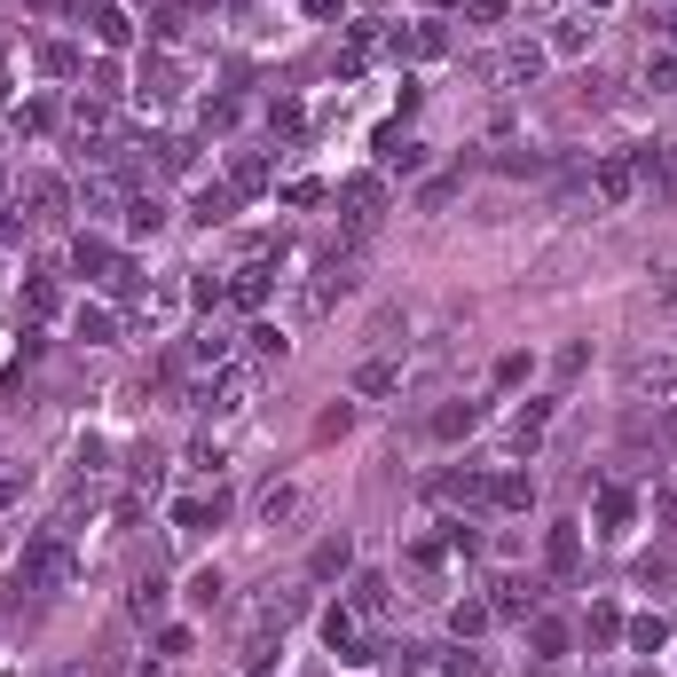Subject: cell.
<instances>
[{
  "mask_svg": "<svg viewBox=\"0 0 677 677\" xmlns=\"http://www.w3.org/2000/svg\"><path fill=\"white\" fill-rule=\"evenodd\" d=\"M72 575H79V559H72V544H63V528L32 536V552H24V567H16V583H24V591H63Z\"/></svg>",
  "mask_w": 677,
  "mask_h": 677,
  "instance_id": "obj_1",
  "label": "cell"
},
{
  "mask_svg": "<svg viewBox=\"0 0 677 677\" xmlns=\"http://www.w3.org/2000/svg\"><path fill=\"white\" fill-rule=\"evenodd\" d=\"M323 647L347 662V669H370V662H379V638H362L355 606H331V615H323Z\"/></svg>",
  "mask_w": 677,
  "mask_h": 677,
  "instance_id": "obj_2",
  "label": "cell"
},
{
  "mask_svg": "<svg viewBox=\"0 0 677 677\" xmlns=\"http://www.w3.org/2000/svg\"><path fill=\"white\" fill-rule=\"evenodd\" d=\"M245 402H253V370H245V362H221L213 379L197 386V410H221V418H229V410H245Z\"/></svg>",
  "mask_w": 677,
  "mask_h": 677,
  "instance_id": "obj_3",
  "label": "cell"
},
{
  "mask_svg": "<svg viewBox=\"0 0 677 677\" xmlns=\"http://www.w3.org/2000/svg\"><path fill=\"white\" fill-rule=\"evenodd\" d=\"M355 284H362V268H355V260H323V276L308 284V299H299V308H308V316H331Z\"/></svg>",
  "mask_w": 677,
  "mask_h": 677,
  "instance_id": "obj_4",
  "label": "cell"
},
{
  "mask_svg": "<svg viewBox=\"0 0 677 677\" xmlns=\"http://www.w3.org/2000/svg\"><path fill=\"white\" fill-rule=\"evenodd\" d=\"M16 206H32V221H63V213H72V189H63L56 174H24Z\"/></svg>",
  "mask_w": 677,
  "mask_h": 677,
  "instance_id": "obj_5",
  "label": "cell"
},
{
  "mask_svg": "<svg viewBox=\"0 0 677 677\" xmlns=\"http://www.w3.org/2000/svg\"><path fill=\"white\" fill-rule=\"evenodd\" d=\"M268 292H276V260H245V268L229 276V299H236V308H260Z\"/></svg>",
  "mask_w": 677,
  "mask_h": 677,
  "instance_id": "obj_6",
  "label": "cell"
},
{
  "mask_svg": "<svg viewBox=\"0 0 677 677\" xmlns=\"http://www.w3.org/2000/svg\"><path fill=\"white\" fill-rule=\"evenodd\" d=\"M536 72H544V48H536V40H520V48H504V56L489 63V79H504V87H528Z\"/></svg>",
  "mask_w": 677,
  "mask_h": 677,
  "instance_id": "obj_7",
  "label": "cell"
},
{
  "mask_svg": "<svg viewBox=\"0 0 677 677\" xmlns=\"http://www.w3.org/2000/svg\"><path fill=\"white\" fill-rule=\"evenodd\" d=\"M591 182H599L606 206H630V197H638V165H630V158H599V165H591Z\"/></svg>",
  "mask_w": 677,
  "mask_h": 677,
  "instance_id": "obj_8",
  "label": "cell"
},
{
  "mask_svg": "<svg viewBox=\"0 0 677 677\" xmlns=\"http://www.w3.org/2000/svg\"><path fill=\"white\" fill-rule=\"evenodd\" d=\"M72 9L95 24V40H103V48H126L134 40V24H126V9H111V0H72Z\"/></svg>",
  "mask_w": 677,
  "mask_h": 677,
  "instance_id": "obj_9",
  "label": "cell"
},
{
  "mask_svg": "<svg viewBox=\"0 0 677 677\" xmlns=\"http://www.w3.org/2000/svg\"><path fill=\"white\" fill-rule=\"evenodd\" d=\"M544 567H552V575H583V536H575V520H559V528L544 536Z\"/></svg>",
  "mask_w": 677,
  "mask_h": 677,
  "instance_id": "obj_10",
  "label": "cell"
},
{
  "mask_svg": "<svg viewBox=\"0 0 677 677\" xmlns=\"http://www.w3.org/2000/svg\"><path fill=\"white\" fill-rule=\"evenodd\" d=\"M338 206H347V221H355V229H370V221H379V206H386V189L370 182V174H355L347 189H338Z\"/></svg>",
  "mask_w": 677,
  "mask_h": 677,
  "instance_id": "obj_11",
  "label": "cell"
},
{
  "mask_svg": "<svg viewBox=\"0 0 677 677\" xmlns=\"http://www.w3.org/2000/svg\"><path fill=\"white\" fill-rule=\"evenodd\" d=\"M347 567H355V544H347V536H323V544L308 552V575H316V583H338Z\"/></svg>",
  "mask_w": 677,
  "mask_h": 677,
  "instance_id": "obj_12",
  "label": "cell"
},
{
  "mask_svg": "<svg viewBox=\"0 0 677 677\" xmlns=\"http://www.w3.org/2000/svg\"><path fill=\"white\" fill-rule=\"evenodd\" d=\"M126 615H134V623L165 615V575H158V567H150V575H134V591H126Z\"/></svg>",
  "mask_w": 677,
  "mask_h": 677,
  "instance_id": "obj_13",
  "label": "cell"
},
{
  "mask_svg": "<svg viewBox=\"0 0 677 677\" xmlns=\"http://www.w3.org/2000/svg\"><path fill=\"white\" fill-rule=\"evenodd\" d=\"M489 504H496V513H528V504H536V481H528V472H496V481H489Z\"/></svg>",
  "mask_w": 677,
  "mask_h": 677,
  "instance_id": "obj_14",
  "label": "cell"
},
{
  "mask_svg": "<svg viewBox=\"0 0 677 677\" xmlns=\"http://www.w3.org/2000/svg\"><path fill=\"white\" fill-rule=\"evenodd\" d=\"M355 394H402V362H394V355H370V362L355 370Z\"/></svg>",
  "mask_w": 677,
  "mask_h": 677,
  "instance_id": "obj_15",
  "label": "cell"
},
{
  "mask_svg": "<svg viewBox=\"0 0 677 677\" xmlns=\"http://www.w3.org/2000/svg\"><path fill=\"white\" fill-rule=\"evenodd\" d=\"M677 386V355H647L630 370V394H669Z\"/></svg>",
  "mask_w": 677,
  "mask_h": 677,
  "instance_id": "obj_16",
  "label": "cell"
},
{
  "mask_svg": "<svg viewBox=\"0 0 677 677\" xmlns=\"http://www.w3.org/2000/svg\"><path fill=\"white\" fill-rule=\"evenodd\" d=\"M229 189H236V197H260V189H268V158H260V150H236Z\"/></svg>",
  "mask_w": 677,
  "mask_h": 677,
  "instance_id": "obj_17",
  "label": "cell"
},
{
  "mask_svg": "<svg viewBox=\"0 0 677 677\" xmlns=\"http://www.w3.org/2000/svg\"><path fill=\"white\" fill-rule=\"evenodd\" d=\"M536 599H544V591H536V583H520V575H504V583H496V615H536Z\"/></svg>",
  "mask_w": 677,
  "mask_h": 677,
  "instance_id": "obj_18",
  "label": "cell"
},
{
  "mask_svg": "<svg viewBox=\"0 0 677 677\" xmlns=\"http://www.w3.org/2000/svg\"><path fill=\"white\" fill-rule=\"evenodd\" d=\"M72 268H79V276H111L119 253L103 245V236H79V245H72Z\"/></svg>",
  "mask_w": 677,
  "mask_h": 677,
  "instance_id": "obj_19",
  "label": "cell"
},
{
  "mask_svg": "<svg viewBox=\"0 0 677 677\" xmlns=\"http://www.w3.org/2000/svg\"><path fill=\"white\" fill-rule=\"evenodd\" d=\"M379 165H394V174H418L426 150H418V143H402V134L386 126V134H379Z\"/></svg>",
  "mask_w": 677,
  "mask_h": 677,
  "instance_id": "obj_20",
  "label": "cell"
},
{
  "mask_svg": "<svg viewBox=\"0 0 677 677\" xmlns=\"http://www.w3.org/2000/svg\"><path fill=\"white\" fill-rule=\"evenodd\" d=\"M126 229H134V236H158V229H165V206H158L150 189H134V197H126Z\"/></svg>",
  "mask_w": 677,
  "mask_h": 677,
  "instance_id": "obj_21",
  "label": "cell"
},
{
  "mask_svg": "<svg viewBox=\"0 0 677 677\" xmlns=\"http://www.w3.org/2000/svg\"><path fill=\"white\" fill-rule=\"evenodd\" d=\"M24 316H56V276L48 268H24Z\"/></svg>",
  "mask_w": 677,
  "mask_h": 677,
  "instance_id": "obj_22",
  "label": "cell"
},
{
  "mask_svg": "<svg viewBox=\"0 0 677 677\" xmlns=\"http://www.w3.org/2000/svg\"><path fill=\"white\" fill-rule=\"evenodd\" d=\"M544 426H552V402H528V410L513 418V450H536V442H544Z\"/></svg>",
  "mask_w": 677,
  "mask_h": 677,
  "instance_id": "obj_23",
  "label": "cell"
},
{
  "mask_svg": "<svg viewBox=\"0 0 677 677\" xmlns=\"http://www.w3.org/2000/svg\"><path fill=\"white\" fill-rule=\"evenodd\" d=\"M630 513H638L630 489H599V528H606V536H623V528H630Z\"/></svg>",
  "mask_w": 677,
  "mask_h": 677,
  "instance_id": "obj_24",
  "label": "cell"
},
{
  "mask_svg": "<svg viewBox=\"0 0 677 677\" xmlns=\"http://www.w3.org/2000/svg\"><path fill=\"white\" fill-rule=\"evenodd\" d=\"M528 647L544 654V662H559V654H567V623H552V615H536V623H528Z\"/></svg>",
  "mask_w": 677,
  "mask_h": 677,
  "instance_id": "obj_25",
  "label": "cell"
},
{
  "mask_svg": "<svg viewBox=\"0 0 677 677\" xmlns=\"http://www.w3.org/2000/svg\"><path fill=\"white\" fill-rule=\"evenodd\" d=\"M229 206H236V189H229V182H206V189H197V206H189V213L213 229V221H229Z\"/></svg>",
  "mask_w": 677,
  "mask_h": 677,
  "instance_id": "obj_26",
  "label": "cell"
},
{
  "mask_svg": "<svg viewBox=\"0 0 677 677\" xmlns=\"http://www.w3.org/2000/svg\"><path fill=\"white\" fill-rule=\"evenodd\" d=\"M189 355H197V362H206V370H221V362L236 355V338H229L221 323H206V331H197V347H189Z\"/></svg>",
  "mask_w": 677,
  "mask_h": 677,
  "instance_id": "obj_27",
  "label": "cell"
},
{
  "mask_svg": "<svg viewBox=\"0 0 677 677\" xmlns=\"http://www.w3.org/2000/svg\"><path fill=\"white\" fill-rule=\"evenodd\" d=\"M221 513H229L221 496H189V504H174V520H182V528H221Z\"/></svg>",
  "mask_w": 677,
  "mask_h": 677,
  "instance_id": "obj_28",
  "label": "cell"
},
{
  "mask_svg": "<svg viewBox=\"0 0 677 677\" xmlns=\"http://www.w3.org/2000/svg\"><path fill=\"white\" fill-rule=\"evenodd\" d=\"M489 615H496L489 599H457V606H450V630H457V638H472V630H489Z\"/></svg>",
  "mask_w": 677,
  "mask_h": 677,
  "instance_id": "obj_29",
  "label": "cell"
},
{
  "mask_svg": "<svg viewBox=\"0 0 677 677\" xmlns=\"http://www.w3.org/2000/svg\"><path fill=\"white\" fill-rule=\"evenodd\" d=\"M481 426V410H472V402H450V410H433V433H442V442H457V433H472Z\"/></svg>",
  "mask_w": 677,
  "mask_h": 677,
  "instance_id": "obj_30",
  "label": "cell"
},
{
  "mask_svg": "<svg viewBox=\"0 0 677 677\" xmlns=\"http://www.w3.org/2000/svg\"><path fill=\"white\" fill-rule=\"evenodd\" d=\"M638 174H647L662 197H677V158H669V150H647V158H638Z\"/></svg>",
  "mask_w": 677,
  "mask_h": 677,
  "instance_id": "obj_31",
  "label": "cell"
},
{
  "mask_svg": "<svg viewBox=\"0 0 677 677\" xmlns=\"http://www.w3.org/2000/svg\"><path fill=\"white\" fill-rule=\"evenodd\" d=\"M40 72H48V79H72V72H79V48H72V40H48V48H40Z\"/></svg>",
  "mask_w": 677,
  "mask_h": 677,
  "instance_id": "obj_32",
  "label": "cell"
},
{
  "mask_svg": "<svg viewBox=\"0 0 677 677\" xmlns=\"http://www.w3.org/2000/svg\"><path fill=\"white\" fill-rule=\"evenodd\" d=\"M292 504H299V489H292V481H268V489H260V520L276 528V520L292 513Z\"/></svg>",
  "mask_w": 677,
  "mask_h": 677,
  "instance_id": "obj_33",
  "label": "cell"
},
{
  "mask_svg": "<svg viewBox=\"0 0 677 677\" xmlns=\"http://www.w3.org/2000/svg\"><path fill=\"white\" fill-rule=\"evenodd\" d=\"M79 338H87V347H111V338H119L111 308H79Z\"/></svg>",
  "mask_w": 677,
  "mask_h": 677,
  "instance_id": "obj_34",
  "label": "cell"
},
{
  "mask_svg": "<svg viewBox=\"0 0 677 677\" xmlns=\"http://www.w3.org/2000/svg\"><path fill=\"white\" fill-rule=\"evenodd\" d=\"M355 615H386V575H355Z\"/></svg>",
  "mask_w": 677,
  "mask_h": 677,
  "instance_id": "obj_35",
  "label": "cell"
},
{
  "mask_svg": "<svg viewBox=\"0 0 677 677\" xmlns=\"http://www.w3.org/2000/svg\"><path fill=\"white\" fill-rule=\"evenodd\" d=\"M221 591H229L221 567H197V575H189V599H197V606H221Z\"/></svg>",
  "mask_w": 677,
  "mask_h": 677,
  "instance_id": "obj_36",
  "label": "cell"
},
{
  "mask_svg": "<svg viewBox=\"0 0 677 677\" xmlns=\"http://www.w3.org/2000/svg\"><path fill=\"white\" fill-rule=\"evenodd\" d=\"M662 638H669V623H662V615H638V623H630V647H638V654H654Z\"/></svg>",
  "mask_w": 677,
  "mask_h": 677,
  "instance_id": "obj_37",
  "label": "cell"
},
{
  "mask_svg": "<svg viewBox=\"0 0 677 677\" xmlns=\"http://www.w3.org/2000/svg\"><path fill=\"white\" fill-rule=\"evenodd\" d=\"M245 347H253V355H284V347H292V338H284L276 323H253V331H245Z\"/></svg>",
  "mask_w": 677,
  "mask_h": 677,
  "instance_id": "obj_38",
  "label": "cell"
},
{
  "mask_svg": "<svg viewBox=\"0 0 677 677\" xmlns=\"http://www.w3.org/2000/svg\"><path fill=\"white\" fill-rule=\"evenodd\" d=\"M647 87H677V56H669V48L647 56Z\"/></svg>",
  "mask_w": 677,
  "mask_h": 677,
  "instance_id": "obj_39",
  "label": "cell"
},
{
  "mask_svg": "<svg viewBox=\"0 0 677 677\" xmlns=\"http://www.w3.org/2000/svg\"><path fill=\"white\" fill-rule=\"evenodd\" d=\"M182 24H189L182 9H158V16H150V32H158V40H165V48H174V40H182Z\"/></svg>",
  "mask_w": 677,
  "mask_h": 677,
  "instance_id": "obj_40",
  "label": "cell"
},
{
  "mask_svg": "<svg viewBox=\"0 0 677 677\" xmlns=\"http://www.w3.org/2000/svg\"><path fill=\"white\" fill-rule=\"evenodd\" d=\"M206 9H221V0H182V16H206Z\"/></svg>",
  "mask_w": 677,
  "mask_h": 677,
  "instance_id": "obj_41",
  "label": "cell"
},
{
  "mask_svg": "<svg viewBox=\"0 0 677 677\" xmlns=\"http://www.w3.org/2000/svg\"><path fill=\"white\" fill-rule=\"evenodd\" d=\"M308 16H338V0H308Z\"/></svg>",
  "mask_w": 677,
  "mask_h": 677,
  "instance_id": "obj_42",
  "label": "cell"
},
{
  "mask_svg": "<svg viewBox=\"0 0 677 677\" xmlns=\"http://www.w3.org/2000/svg\"><path fill=\"white\" fill-rule=\"evenodd\" d=\"M0 504H16V481H0Z\"/></svg>",
  "mask_w": 677,
  "mask_h": 677,
  "instance_id": "obj_43",
  "label": "cell"
},
{
  "mask_svg": "<svg viewBox=\"0 0 677 677\" xmlns=\"http://www.w3.org/2000/svg\"><path fill=\"white\" fill-rule=\"evenodd\" d=\"M662 32H669V40H677V9H669V16H662Z\"/></svg>",
  "mask_w": 677,
  "mask_h": 677,
  "instance_id": "obj_44",
  "label": "cell"
},
{
  "mask_svg": "<svg viewBox=\"0 0 677 677\" xmlns=\"http://www.w3.org/2000/svg\"><path fill=\"white\" fill-rule=\"evenodd\" d=\"M669 433H677V410H669Z\"/></svg>",
  "mask_w": 677,
  "mask_h": 677,
  "instance_id": "obj_45",
  "label": "cell"
},
{
  "mask_svg": "<svg viewBox=\"0 0 677 677\" xmlns=\"http://www.w3.org/2000/svg\"><path fill=\"white\" fill-rule=\"evenodd\" d=\"M40 9H48V0H40Z\"/></svg>",
  "mask_w": 677,
  "mask_h": 677,
  "instance_id": "obj_46",
  "label": "cell"
}]
</instances>
